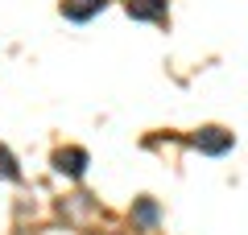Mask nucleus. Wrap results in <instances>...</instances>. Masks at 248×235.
Here are the masks:
<instances>
[{
    "mask_svg": "<svg viewBox=\"0 0 248 235\" xmlns=\"http://www.w3.org/2000/svg\"><path fill=\"white\" fill-rule=\"evenodd\" d=\"M190 145L203 148V153H228V148H232V132H223V128H203V132L190 136Z\"/></svg>",
    "mask_w": 248,
    "mask_h": 235,
    "instance_id": "1",
    "label": "nucleus"
},
{
    "mask_svg": "<svg viewBox=\"0 0 248 235\" xmlns=\"http://www.w3.org/2000/svg\"><path fill=\"white\" fill-rule=\"evenodd\" d=\"M54 165H58V174L79 177L83 169H87V153H83V148H62V153H54Z\"/></svg>",
    "mask_w": 248,
    "mask_h": 235,
    "instance_id": "2",
    "label": "nucleus"
},
{
    "mask_svg": "<svg viewBox=\"0 0 248 235\" xmlns=\"http://www.w3.org/2000/svg\"><path fill=\"white\" fill-rule=\"evenodd\" d=\"M128 13L137 21H157L166 17V0H128Z\"/></svg>",
    "mask_w": 248,
    "mask_h": 235,
    "instance_id": "3",
    "label": "nucleus"
},
{
    "mask_svg": "<svg viewBox=\"0 0 248 235\" xmlns=\"http://www.w3.org/2000/svg\"><path fill=\"white\" fill-rule=\"evenodd\" d=\"M99 9H104V0H66V4H62V13L71 21H87L91 13H99Z\"/></svg>",
    "mask_w": 248,
    "mask_h": 235,
    "instance_id": "4",
    "label": "nucleus"
},
{
    "mask_svg": "<svg viewBox=\"0 0 248 235\" xmlns=\"http://www.w3.org/2000/svg\"><path fill=\"white\" fill-rule=\"evenodd\" d=\"M137 219H141V223L149 227L153 219H157V206H153V202H141V206H137Z\"/></svg>",
    "mask_w": 248,
    "mask_h": 235,
    "instance_id": "5",
    "label": "nucleus"
}]
</instances>
